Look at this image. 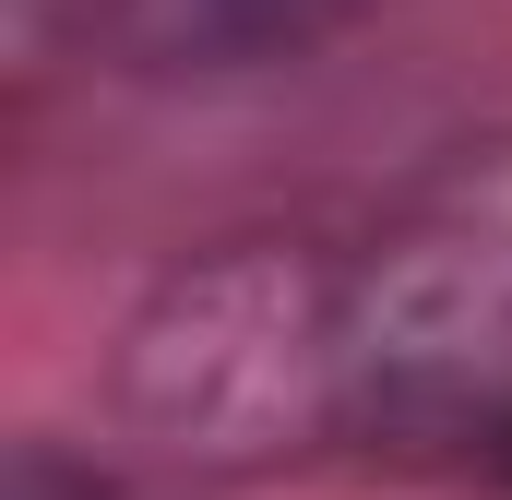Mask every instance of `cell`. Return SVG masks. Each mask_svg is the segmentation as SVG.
Segmentation results:
<instances>
[{
    "label": "cell",
    "instance_id": "cell-3",
    "mask_svg": "<svg viewBox=\"0 0 512 500\" xmlns=\"http://www.w3.org/2000/svg\"><path fill=\"white\" fill-rule=\"evenodd\" d=\"M358 0H84V24L131 72H251L310 36H334Z\"/></svg>",
    "mask_w": 512,
    "mask_h": 500
},
{
    "label": "cell",
    "instance_id": "cell-4",
    "mask_svg": "<svg viewBox=\"0 0 512 500\" xmlns=\"http://www.w3.org/2000/svg\"><path fill=\"white\" fill-rule=\"evenodd\" d=\"M12 500H131V489H108L96 465H72V453H48V441H36V453L12 465Z\"/></svg>",
    "mask_w": 512,
    "mask_h": 500
},
{
    "label": "cell",
    "instance_id": "cell-2",
    "mask_svg": "<svg viewBox=\"0 0 512 500\" xmlns=\"http://www.w3.org/2000/svg\"><path fill=\"white\" fill-rule=\"evenodd\" d=\"M358 441L512 465V155L429 179L346 250Z\"/></svg>",
    "mask_w": 512,
    "mask_h": 500
},
{
    "label": "cell",
    "instance_id": "cell-1",
    "mask_svg": "<svg viewBox=\"0 0 512 500\" xmlns=\"http://www.w3.org/2000/svg\"><path fill=\"white\" fill-rule=\"evenodd\" d=\"M120 429L179 477H274L358 441L346 358V250L322 239H215L120 322L108 358Z\"/></svg>",
    "mask_w": 512,
    "mask_h": 500
}]
</instances>
